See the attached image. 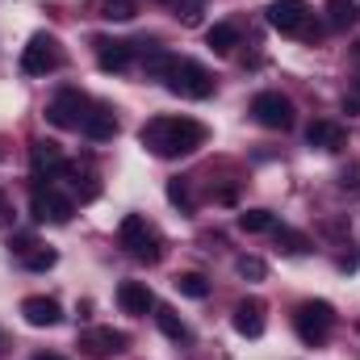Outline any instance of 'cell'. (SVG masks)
<instances>
[{"mask_svg": "<svg viewBox=\"0 0 360 360\" xmlns=\"http://www.w3.org/2000/svg\"><path fill=\"white\" fill-rule=\"evenodd\" d=\"M344 113H348V117L360 113V96H344Z\"/></svg>", "mask_w": 360, "mask_h": 360, "instance_id": "cell-31", "label": "cell"}, {"mask_svg": "<svg viewBox=\"0 0 360 360\" xmlns=\"http://www.w3.org/2000/svg\"><path fill=\"white\" fill-rule=\"evenodd\" d=\"M310 4L306 0H272L269 4V25L281 30V34H306V38H319L323 30L310 25Z\"/></svg>", "mask_w": 360, "mask_h": 360, "instance_id": "cell-6", "label": "cell"}, {"mask_svg": "<svg viewBox=\"0 0 360 360\" xmlns=\"http://www.w3.org/2000/svg\"><path fill=\"white\" fill-rule=\"evenodd\" d=\"M21 319H25L30 327H55V323L63 319V310H59L55 297H25V302H21Z\"/></svg>", "mask_w": 360, "mask_h": 360, "instance_id": "cell-15", "label": "cell"}, {"mask_svg": "<svg viewBox=\"0 0 360 360\" xmlns=\"http://www.w3.org/2000/svg\"><path fill=\"white\" fill-rule=\"evenodd\" d=\"M172 285H176V293H184V297H193V302H201V297L210 293V281H205L201 272H180V276L172 281Z\"/></svg>", "mask_w": 360, "mask_h": 360, "instance_id": "cell-22", "label": "cell"}, {"mask_svg": "<svg viewBox=\"0 0 360 360\" xmlns=\"http://www.w3.org/2000/svg\"><path fill=\"white\" fill-rule=\"evenodd\" d=\"M205 42H210V51H214V55H231V51L239 46V30H235L231 21H218V25H210Z\"/></svg>", "mask_w": 360, "mask_h": 360, "instance_id": "cell-18", "label": "cell"}, {"mask_svg": "<svg viewBox=\"0 0 360 360\" xmlns=\"http://www.w3.org/2000/svg\"><path fill=\"white\" fill-rule=\"evenodd\" d=\"M235 269H239V276H248V281H264V276H269V264H264L260 256H239Z\"/></svg>", "mask_w": 360, "mask_h": 360, "instance_id": "cell-27", "label": "cell"}, {"mask_svg": "<svg viewBox=\"0 0 360 360\" xmlns=\"http://www.w3.org/2000/svg\"><path fill=\"white\" fill-rule=\"evenodd\" d=\"M30 164H34V180L42 184V180H51L68 160H63V151H59V143H51V139H38L34 147H30Z\"/></svg>", "mask_w": 360, "mask_h": 360, "instance_id": "cell-11", "label": "cell"}, {"mask_svg": "<svg viewBox=\"0 0 360 360\" xmlns=\"http://www.w3.org/2000/svg\"><path fill=\"white\" fill-rule=\"evenodd\" d=\"M34 360H63V356H55V352H42V356H34Z\"/></svg>", "mask_w": 360, "mask_h": 360, "instance_id": "cell-32", "label": "cell"}, {"mask_svg": "<svg viewBox=\"0 0 360 360\" xmlns=\"http://www.w3.org/2000/svg\"><path fill=\"white\" fill-rule=\"evenodd\" d=\"M72 197H63V193H55L51 184H34V197H30V214H34V222H55V226H63V222H72Z\"/></svg>", "mask_w": 360, "mask_h": 360, "instance_id": "cell-8", "label": "cell"}, {"mask_svg": "<svg viewBox=\"0 0 360 360\" xmlns=\"http://www.w3.org/2000/svg\"><path fill=\"white\" fill-rule=\"evenodd\" d=\"M252 113H256V122L269 126V130H289V126H293V101L281 96V92H260V96L252 101Z\"/></svg>", "mask_w": 360, "mask_h": 360, "instance_id": "cell-9", "label": "cell"}, {"mask_svg": "<svg viewBox=\"0 0 360 360\" xmlns=\"http://www.w3.org/2000/svg\"><path fill=\"white\" fill-rule=\"evenodd\" d=\"M139 143L147 151H155L160 160H180V155H193L205 143V126L197 117H151L139 130Z\"/></svg>", "mask_w": 360, "mask_h": 360, "instance_id": "cell-1", "label": "cell"}, {"mask_svg": "<svg viewBox=\"0 0 360 360\" xmlns=\"http://www.w3.org/2000/svg\"><path fill=\"white\" fill-rule=\"evenodd\" d=\"M172 63H176V55H168V51H160V46H151L147 59H143V68H147L151 80H164V76L172 72Z\"/></svg>", "mask_w": 360, "mask_h": 360, "instance_id": "cell-23", "label": "cell"}, {"mask_svg": "<svg viewBox=\"0 0 360 360\" xmlns=\"http://www.w3.org/2000/svg\"><path fill=\"white\" fill-rule=\"evenodd\" d=\"M360 17L356 0H327V21H331V30H352Z\"/></svg>", "mask_w": 360, "mask_h": 360, "instance_id": "cell-19", "label": "cell"}, {"mask_svg": "<svg viewBox=\"0 0 360 360\" xmlns=\"http://www.w3.org/2000/svg\"><path fill=\"white\" fill-rule=\"evenodd\" d=\"M164 84L184 96V101H205V96H214V76L197 63V59H176L172 63V72L164 76Z\"/></svg>", "mask_w": 360, "mask_h": 360, "instance_id": "cell-3", "label": "cell"}, {"mask_svg": "<svg viewBox=\"0 0 360 360\" xmlns=\"http://www.w3.org/2000/svg\"><path fill=\"white\" fill-rule=\"evenodd\" d=\"M117 243H122L134 260H143V264H155V260L164 256L160 231H155L147 218H139V214H126V218H122V226H117Z\"/></svg>", "mask_w": 360, "mask_h": 360, "instance_id": "cell-2", "label": "cell"}, {"mask_svg": "<svg viewBox=\"0 0 360 360\" xmlns=\"http://www.w3.org/2000/svg\"><path fill=\"white\" fill-rule=\"evenodd\" d=\"M160 4H172V0H160Z\"/></svg>", "mask_w": 360, "mask_h": 360, "instance_id": "cell-33", "label": "cell"}, {"mask_svg": "<svg viewBox=\"0 0 360 360\" xmlns=\"http://www.w3.org/2000/svg\"><path fill=\"white\" fill-rule=\"evenodd\" d=\"M63 68V46L55 34H34L21 51V72L25 76H51Z\"/></svg>", "mask_w": 360, "mask_h": 360, "instance_id": "cell-4", "label": "cell"}, {"mask_svg": "<svg viewBox=\"0 0 360 360\" xmlns=\"http://www.w3.org/2000/svg\"><path fill=\"white\" fill-rule=\"evenodd\" d=\"M139 8H134V0H101V17H109V21H130Z\"/></svg>", "mask_w": 360, "mask_h": 360, "instance_id": "cell-24", "label": "cell"}, {"mask_svg": "<svg viewBox=\"0 0 360 360\" xmlns=\"http://www.w3.org/2000/svg\"><path fill=\"white\" fill-rule=\"evenodd\" d=\"M235 331L248 335V340H260L264 335V302L260 297H243L235 306Z\"/></svg>", "mask_w": 360, "mask_h": 360, "instance_id": "cell-13", "label": "cell"}, {"mask_svg": "<svg viewBox=\"0 0 360 360\" xmlns=\"http://www.w3.org/2000/svg\"><path fill=\"white\" fill-rule=\"evenodd\" d=\"M306 143L319 147V151H340V147H344V126H340V122H310Z\"/></svg>", "mask_w": 360, "mask_h": 360, "instance_id": "cell-17", "label": "cell"}, {"mask_svg": "<svg viewBox=\"0 0 360 360\" xmlns=\"http://www.w3.org/2000/svg\"><path fill=\"white\" fill-rule=\"evenodd\" d=\"M80 130L89 134L92 143H109V139L117 134V117H113V109L96 105V109H89V117H84V126H80Z\"/></svg>", "mask_w": 360, "mask_h": 360, "instance_id": "cell-16", "label": "cell"}, {"mask_svg": "<svg viewBox=\"0 0 360 360\" xmlns=\"http://www.w3.org/2000/svg\"><path fill=\"white\" fill-rule=\"evenodd\" d=\"M276 243H281V252H289V256H297V252L310 248L306 235H297V231H289V226H276Z\"/></svg>", "mask_w": 360, "mask_h": 360, "instance_id": "cell-26", "label": "cell"}, {"mask_svg": "<svg viewBox=\"0 0 360 360\" xmlns=\"http://www.w3.org/2000/svg\"><path fill=\"white\" fill-rule=\"evenodd\" d=\"M89 109L92 105L80 89H63V92H55V101L46 105V122L59 126V130H80L84 117H89Z\"/></svg>", "mask_w": 360, "mask_h": 360, "instance_id": "cell-7", "label": "cell"}, {"mask_svg": "<svg viewBox=\"0 0 360 360\" xmlns=\"http://www.w3.org/2000/svg\"><path fill=\"white\" fill-rule=\"evenodd\" d=\"M293 327H297L302 344L319 348V344L331 335V327H335V310H331L327 302H302V306L293 310Z\"/></svg>", "mask_w": 360, "mask_h": 360, "instance_id": "cell-5", "label": "cell"}, {"mask_svg": "<svg viewBox=\"0 0 360 360\" xmlns=\"http://www.w3.org/2000/svg\"><path fill=\"white\" fill-rule=\"evenodd\" d=\"M155 323H160V331H164L168 340H193V331L184 327V319H176V310H168V306L155 310Z\"/></svg>", "mask_w": 360, "mask_h": 360, "instance_id": "cell-20", "label": "cell"}, {"mask_svg": "<svg viewBox=\"0 0 360 360\" xmlns=\"http://www.w3.org/2000/svg\"><path fill=\"white\" fill-rule=\"evenodd\" d=\"M13 226V197L0 188V231H8Z\"/></svg>", "mask_w": 360, "mask_h": 360, "instance_id": "cell-30", "label": "cell"}, {"mask_svg": "<svg viewBox=\"0 0 360 360\" xmlns=\"http://www.w3.org/2000/svg\"><path fill=\"white\" fill-rule=\"evenodd\" d=\"M92 46H96V68L101 72H126L130 59H134L130 42H117V38H92Z\"/></svg>", "mask_w": 360, "mask_h": 360, "instance_id": "cell-12", "label": "cell"}, {"mask_svg": "<svg viewBox=\"0 0 360 360\" xmlns=\"http://www.w3.org/2000/svg\"><path fill=\"white\" fill-rule=\"evenodd\" d=\"M176 4V17L184 25H197V17H201V0H172Z\"/></svg>", "mask_w": 360, "mask_h": 360, "instance_id": "cell-29", "label": "cell"}, {"mask_svg": "<svg viewBox=\"0 0 360 360\" xmlns=\"http://www.w3.org/2000/svg\"><path fill=\"white\" fill-rule=\"evenodd\" d=\"M168 201L180 210H193V193H188V180H168Z\"/></svg>", "mask_w": 360, "mask_h": 360, "instance_id": "cell-28", "label": "cell"}, {"mask_svg": "<svg viewBox=\"0 0 360 360\" xmlns=\"http://www.w3.org/2000/svg\"><path fill=\"white\" fill-rule=\"evenodd\" d=\"M239 226L248 235H264V231H276V218H272L269 210H243L239 214Z\"/></svg>", "mask_w": 360, "mask_h": 360, "instance_id": "cell-21", "label": "cell"}, {"mask_svg": "<svg viewBox=\"0 0 360 360\" xmlns=\"http://www.w3.org/2000/svg\"><path fill=\"white\" fill-rule=\"evenodd\" d=\"M55 260H59V256H55L51 248H30V252L21 256V264H25V269H34V272H42V269H55Z\"/></svg>", "mask_w": 360, "mask_h": 360, "instance_id": "cell-25", "label": "cell"}, {"mask_svg": "<svg viewBox=\"0 0 360 360\" xmlns=\"http://www.w3.org/2000/svg\"><path fill=\"white\" fill-rule=\"evenodd\" d=\"M117 306L126 314H147V310H155V293L143 281H122L117 285Z\"/></svg>", "mask_w": 360, "mask_h": 360, "instance_id": "cell-14", "label": "cell"}, {"mask_svg": "<svg viewBox=\"0 0 360 360\" xmlns=\"http://www.w3.org/2000/svg\"><path fill=\"white\" fill-rule=\"evenodd\" d=\"M126 344H130V335L126 331H113V327H89V331H80V348L96 360L126 352Z\"/></svg>", "mask_w": 360, "mask_h": 360, "instance_id": "cell-10", "label": "cell"}]
</instances>
